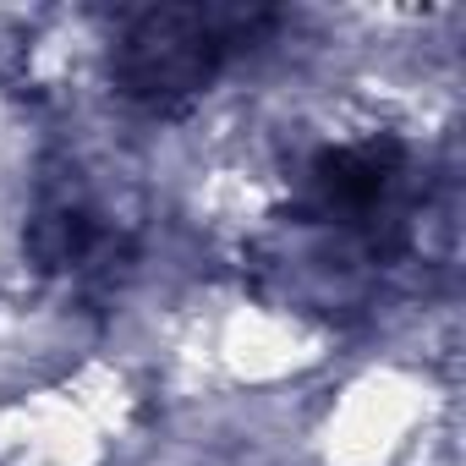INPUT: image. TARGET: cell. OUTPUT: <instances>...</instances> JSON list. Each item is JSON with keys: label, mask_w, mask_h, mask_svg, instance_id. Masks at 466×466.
Returning <instances> with one entry per match:
<instances>
[{"label": "cell", "mask_w": 466, "mask_h": 466, "mask_svg": "<svg viewBox=\"0 0 466 466\" xmlns=\"http://www.w3.org/2000/svg\"><path fill=\"white\" fill-rule=\"evenodd\" d=\"M400 176H406V148L395 137H368V143L324 148L308 165L302 208L313 219L373 225V248H379V214H390V198H395Z\"/></svg>", "instance_id": "obj_2"}, {"label": "cell", "mask_w": 466, "mask_h": 466, "mask_svg": "<svg viewBox=\"0 0 466 466\" xmlns=\"http://www.w3.org/2000/svg\"><path fill=\"white\" fill-rule=\"evenodd\" d=\"M269 28L275 12L253 6H148L121 23L110 72L121 99L170 116L192 105L230 56L253 50Z\"/></svg>", "instance_id": "obj_1"}, {"label": "cell", "mask_w": 466, "mask_h": 466, "mask_svg": "<svg viewBox=\"0 0 466 466\" xmlns=\"http://www.w3.org/2000/svg\"><path fill=\"white\" fill-rule=\"evenodd\" d=\"M28 253L45 275H72V269H94V258L110 253V237L99 230V219L83 198L50 192L28 225Z\"/></svg>", "instance_id": "obj_3"}]
</instances>
